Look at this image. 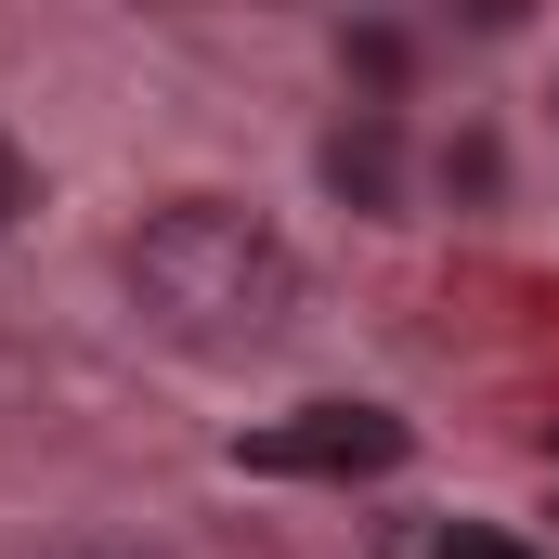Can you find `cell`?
Masks as SVG:
<instances>
[{"label": "cell", "mask_w": 559, "mask_h": 559, "mask_svg": "<svg viewBox=\"0 0 559 559\" xmlns=\"http://www.w3.org/2000/svg\"><path fill=\"white\" fill-rule=\"evenodd\" d=\"M235 468H261V481H378V468H404V417L391 404H286V417L235 429Z\"/></svg>", "instance_id": "cell-2"}, {"label": "cell", "mask_w": 559, "mask_h": 559, "mask_svg": "<svg viewBox=\"0 0 559 559\" xmlns=\"http://www.w3.org/2000/svg\"><path fill=\"white\" fill-rule=\"evenodd\" d=\"M118 286L169 352H261L299 325V248L235 195H169L118 248Z\"/></svg>", "instance_id": "cell-1"}, {"label": "cell", "mask_w": 559, "mask_h": 559, "mask_svg": "<svg viewBox=\"0 0 559 559\" xmlns=\"http://www.w3.org/2000/svg\"><path fill=\"white\" fill-rule=\"evenodd\" d=\"M26 195H39V169H26V143L0 131V235H13V222H26Z\"/></svg>", "instance_id": "cell-4"}, {"label": "cell", "mask_w": 559, "mask_h": 559, "mask_svg": "<svg viewBox=\"0 0 559 559\" xmlns=\"http://www.w3.org/2000/svg\"><path fill=\"white\" fill-rule=\"evenodd\" d=\"M417 559H547V547H521V534H495V521H442Z\"/></svg>", "instance_id": "cell-3"}]
</instances>
